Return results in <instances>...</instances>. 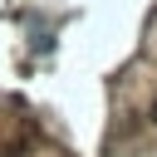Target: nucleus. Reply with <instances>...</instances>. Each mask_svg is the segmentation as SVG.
Masks as SVG:
<instances>
[{"label":"nucleus","instance_id":"1","mask_svg":"<svg viewBox=\"0 0 157 157\" xmlns=\"http://www.w3.org/2000/svg\"><path fill=\"white\" fill-rule=\"evenodd\" d=\"M152 123H157V103H152Z\"/></svg>","mask_w":157,"mask_h":157}]
</instances>
